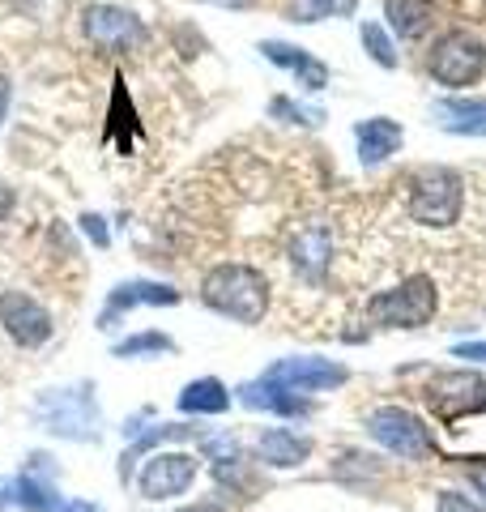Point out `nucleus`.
Segmentation results:
<instances>
[{"label": "nucleus", "instance_id": "f257e3e1", "mask_svg": "<svg viewBox=\"0 0 486 512\" xmlns=\"http://www.w3.org/2000/svg\"><path fill=\"white\" fill-rule=\"evenodd\" d=\"M201 299H205V308H214L218 316H231L239 325H256V320H265V312H269V278L256 265L226 261L205 274Z\"/></svg>", "mask_w": 486, "mask_h": 512}, {"label": "nucleus", "instance_id": "f03ea898", "mask_svg": "<svg viewBox=\"0 0 486 512\" xmlns=\"http://www.w3.org/2000/svg\"><path fill=\"white\" fill-rule=\"evenodd\" d=\"M435 308H440L435 282L427 274H410L367 299V320L380 329H423L435 320Z\"/></svg>", "mask_w": 486, "mask_h": 512}, {"label": "nucleus", "instance_id": "7ed1b4c3", "mask_svg": "<svg viewBox=\"0 0 486 512\" xmlns=\"http://www.w3.org/2000/svg\"><path fill=\"white\" fill-rule=\"evenodd\" d=\"M405 210L418 227H452L465 210V180L452 167H423L410 180Z\"/></svg>", "mask_w": 486, "mask_h": 512}, {"label": "nucleus", "instance_id": "20e7f679", "mask_svg": "<svg viewBox=\"0 0 486 512\" xmlns=\"http://www.w3.org/2000/svg\"><path fill=\"white\" fill-rule=\"evenodd\" d=\"M427 69L440 86L465 90V86H474L486 69V43L478 35H469V30H444V35L431 43Z\"/></svg>", "mask_w": 486, "mask_h": 512}, {"label": "nucleus", "instance_id": "39448f33", "mask_svg": "<svg viewBox=\"0 0 486 512\" xmlns=\"http://www.w3.org/2000/svg\"><path fill=\"white\" fill-rule=\"evenodd\" d=\"M367 431H371V440L384 444L388 453L401 457V461H427V457H435L431 427L418 419L414 410H405V406H376L367 414Z\"/></svg>", "mask_w": 486, "mask_h": 512}, {"label": "nucleus", "instance_id": "423d86ee", "mask_svg": "<svg viewBox=\"0 0 486 512\" xmlns=\"http://www.w3.org/2000/svg\"><path fill=\"white\" fill-rule=\"evenodd\" d=\"M201 461L180 448H167V453H154L150 461H141L137 470V491L145 500H180V495L197 483Z\"/></svg>", "mask_w": 486, "mask_h": 512}, {"label": "nucleus", "instance_id": "0eeeda50", "mask_svg": "<svg viewBox=\"0 0 486 512\" xmlns=\"http://www.w3.org/2000/svg\"><path fill=\"white\" fill-rule=\"evenodd\" d=\"M269 384H278V389L286 393H324V389H342V384L350 380V372L342 363L333 359H320V355H295V359H278L273 367H265Z\"/></svg>", "mask_w": 486, "mask_h": 512}, {"label": "nucleus", "instance_id": "6e6552de", "mask_svg": "<svg viewBox=\"0 0 486 512\" xmlns=\"http://www.w3.org/2000/svg\"><path fill=\"white\" fill-rule=\"evenodd\" d=\"M427 402L435 414H444L448 423L465 419V414L486 410V380L478 372H440L427 384Z\"/></svg>", "mask_w": 486, "mask_h": 512}, {"label": "nucleus", "instance_id": "1a4fd4ad", "mask_svg": "<svg viewBox=\"0 0 486 512\" xmlns=\"http://www.w3.org/2000/svg\"><path fill=\"white\" fill-rule=\"evenodd\" d=\"M0 325H5V333L22 350H39L56 329L52 312H47L43 303L35 295H26V291H5L0 295Z\"/></svg>", "mask_w": 486, "mask_h": 512}, {"label": "nucleus", "instance_id": "9d476101", "mask_svg": "<svg viewBox=\"0 0 486 512\" xmlns=\"http://www.w3.org/2000/svg\"><path fill=\"white\" fill-rule=\"evenodd\" d=\"M81 30H86V39L99 47V52H128V47L145 43L141 18L128 9H116V5H90L86 18H81Z\"/></svg>", "mask_w": 486, "mask_h": 512}, {"label": "nucleus", "instance_id": "9b49d317", "mask_svg": "<svg viewBox=\"0 0 486 512\" xmlns=\"http://www.w3.org/2000/svg\"><path fill=\"white\" fill-rule=\"evenodd\" d=\"M39 414L47 419V431H56V436H69V440H94L99 436V410H94L90 397H81L77 389H60L52 397H43L39 402Z\"/></svg>", "mask_w": 486, "mask_h": 512}, {"label": "nucleus", "instance_id": "f8f14e48", "mask_svg": "<svg viewBox=\"0 0 486 512\" xmlns=\"http://www.w3.org/2000/svg\"><path fill=\"white\" fill-rule=\"evenodd\" d=\"M290 265L299 269L307 282H320L333 265V235L329 227H303L290 239Z\"/></svg>", "mask_w": 486, "mask_h": 512}, {"label": "nucleus", "instance_id": "ddd939ff", "mask_svg": "<svg viewBox=\"0 0 486 512\" xmlns=\"http://www.w3.org/2000/svg\"><path fill=\"white\" fill-rule=\"evenodd\" d=\"M256 457L273 470H299L303 461L312 457V440L290 427H269V431H261V440H256Z\"/></svg>", "mask_w": 486, "mask_h": 512}, {"label": "nucleus", "instance_id": "4468645a", "mask_svg": "<svg viewBox=\"0 0 486 512\" xmlns=\"http://www.w3.org/2000/svg\"><path fill=\"white\" fill-rule=\"evenodd\" d=\"M354 137H359V158H363V167H380L388 163L397 150H401V124L397 120H388V116H371L363 120L359 128H354Z\"/></svg>", "mask_w": 486, "mask_h": 512}, {"label": "nucleus", "instance_id": "2eb2a0df", "mask_svg": "<svg viewBox=\"0 0 486 512\" xmlns=\"http://www.w3.org/2000/svg\"><path fill=\"white\" fill-rule=\"evenodd\" d=\"M141 303H158V308H171L180 303V291L167 282H124L107 295V308H103V325H111V316H124L128 308H141Z\"/></svg>", "mask_w": 486, "mask_h": 512}, {"label": "nucleus", "instance_id": "dca6fc26", "mask_svg": "<svg viewBox=\"0 0 486 512\" xmlns=\"http://www.w3.org/2000/svg\"><path fill=\"white\" fill-rule=\"evenodd\" d=\"M239 402L252 406V410H269V414H282V419H303V414H312V402L299 393H286L278 384L269 380H252L239 389Z\"/></svg>", "mask_w": 486, "mask_h": 512}, {"label": "nucleus", "instance_id": "f3484780", "mask_svg": "<svg viewBox=\"0 0 486 512\" xmlns=\"http://www.w3.org/2000/svg\"><path fill=\"white\" fill-rule=\"evenodd\" d=\"M261 52H265L273 64H282V69L295 73L303 90H324V86H329V69H324L316 56H307L303 47H290V43L269 39V43H261Z\"/></svg>", "mask_w": 486, "mask_h": 512}, {"label": "nucleus", "instance_id": "a211bd4d", "mask_svg": "<svg viewBox=\"0 0 486 512\" xmlns=\"http://www.w3.org/2000/svg\"><path fill=\"white\" fill-rule=\"evenodd\" d=\"M435 120L457 137H486V99H440Z\"/></svg>", "mask_w": 486, "mask_h": 512}, {"label": "nucleus", "instance_id": "6ab92c4d", "mask_svg": "<svg viewBox=\"0 0 486 512\" xmlns=\"http://www.w3.org/2000/svg\"><path fill=\"white\" fill-rule=\"evenodd\" d=\"M384 18L405 43H410V39H423L435 26V5L431 0H384Z\"/></svg>", "mask_w": 486, "mask_h": 512}, {"label": "nucleus", "instance_id": "aec40b11", "mask_svg": "<svg viewBox=\"0 0 486 512\" xmlns=\"http://www.w3.org/2000/svg\"><path fill=\"white\" fill-rule=\"evenodd\" d=\"M226 406H231V389H226L222 380H214V376L192 380V384H184V393H180V410L184 414H222Z\"/></svg>", "mask_w": 486, "mask_h": 512}, {"label": "nucleus", "instance_id": "412c9836", "mask_svg": "<svg viewBox=\"0 0 486 512\" xmlns=\"http://www.w3.org/2000/svg\"><path fill=\"white\" fill-rule=\"evenodd\" d=\"M107 133L116 137V150L128 154V133H137V111H133V103H128V90H124L120 77H116V90H111V124H107Z\"/></svg>", "mask_w": 486, "mask_h": 512}, {"label": "nucleus", "instance_id": "4be33fe9", "mask_svg": "<svg viewBox=\"0 0 486 512\" xmlns=\"http://www.w3.org/2000/svg\"><path fill=\"white\" fill-rule=\"evenodd\" d=\"M188 436H197V427H184V423H162L154 431H145V436H137V444L124 453V478L137 466L141 453H150V448H158V444H171V440H188Z\"/></svg>", "mask_w": 486, "mask_h": 512}, {"label": "nucleus", "instance_id": "5701e85b", "mask_svg": "<svg viewBox=\"0 0 486 512\" xmlns=\"http://www.w3.org/2000/svg\"><path fill=\"white\" fill-rule=\"evenodd\" d=\"M175 342L167 333H133L128 342L116 346V359H137V355H171Z\"/></svg>", "mask_w": 486, "mask_h": 512}, {"label": "nucleus", "instance_id": "b1692460", "mask_svg": "<svg viewBox=\"0 0 486 512\" xmlns=\"http://www.w3.org/2000/svg\"><path fill=\"white\" fill-rule=\"evenodd\" d=\"M363 47H367V56L376 60L380 69H397V47H393V39L384 35L380 22H363Z\"/></svg>", "mask_w": 486, "mask_h": 512}, {"label": "nucleus", "instance_id": "393cba45", "mask_svg": "<svg viewBox=\"0 0 486 512\" xmlns=\"http://www.w3.org/2000/svg\"><path fill=\"white\" fill-rule=\"evenodd\" d=\"M359 0H303L299 22H320V18H350Z\"/></svg>", "mask_w": 486, "mask_h": 512}, {"label": "nucleus", "instance_id": "a878e982", "mask_svg": "<svg viewBox=\"0 0 486 512\" xmlns=\"http://www.w3.org/2000/svg\"><path fill=\"white\" fill-rule=\"evenodd\" d=\"M435 512H486V504L469 500L465 491H440L435 495Z\"/></svg>", "mask_w": 486, "mask_h": 512}, {"label": "nucleus", "instance_id": "bb28decb", "mask_svg": "<svg viewBox=\"0 0 486 512\" xmlns=\"http://www.w3.org/2000/svg\"><path fill=\"white\" fill-rule=\"evenodd\" d=\"M81 227H86V235L94 239V244L107 248V227H103V218H99V214H86V218H81Z\"/></svg>", "mask_w": 486, "mask_h": 512}, {"label": "nucleus", "instance_id": "cd10ccee", "mask_svg": "<svg viewBox=\"0 0 486 512\" xmlns=\"http://www.w3.org/2000/svg\"><path fill=\"white\" fill-rule=\"evenodd\" d=\"M457 359H474V363H486V342H461L457 350H452Z\"/></svg>", "mask_w": 486, "mask_h": 512}, {"label": "nucleus", "instance_id": "c85d7f7f", "mask_svg": "<svg viewBox=\"0 0 486 512\" xmlns=\"http://www.w3.org/2000/svg\"><path fill=\"white\" fill-rule=\"evenodd\" d=\"M469 483H474V487L486 495V457H478L474 466H469Z\"/></svg>", "mask_w": 486, "mask_h": 512}, {"label": "nucleus", "instance_id": "c756f323", "mask_svg": "<svg viewBox=\"0 0 486 512\" xmlns=\"http://www.w3.org/2000/svg\"><path fill=\"white\" fill-rule=\"evenodd\" d=\"M13 201H18V197H13V188H9L5 180H0V222H5V218L13 214Z\"/></svg>", "mask_w": 486, "mask_h": 512}, {"label": "nucleus", "instance_id": "7c9ffc66", "mask_svg": "<svg viewBox=\"0 0 486 512\" xmlns=\"http://www.w3.org/2000/svg\"><path fill=\"white\" fill-rule=\"evenodd\" d=\"M9 99H13V90H9L5 77H0V124H5V116H9Z\"/></svg>", "mask_w": 486, "mask_h": 512}, {"label": "nucleus", "instance_id": "2f4dec72", "mask_svg": "<svg viewBox=\"0 0 486 512\" xmlns=\"http://www.w3.org/2000/svg\"><path fill=\"white\" fill-rule=\"evenodd\" d=\"M180 512H226L222 504H209V500H201V504H188V508H180Z\"/></svg>", "mask_w": 486, "mask_h": 512}, {"label": "nucleus", "instance_id": "473e14b6", "mask_svg": "<svg viewBox=\"0 0 486 512\" xmlns=\"http://www.w3.org/2000/svg\"><path fill=\"white\" fill-rule=\"evenodd\" d=\"M222 5H239V0H222Z\"/></svg>", "mask_w": 486, "mask_h": 512}]
</instances>
